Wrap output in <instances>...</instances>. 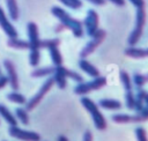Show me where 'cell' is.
<instances>
[{
  "label": "cell",
  "mask_w": 148,
  "mask_h": 141,
  "mask_svg": "<svg viewBox=\"0 0 148 141\" xmlns=\"http://www.w3.org/2000/svg\"><path fill=\"white\" fill-rule=\"evenodd\" d=\"M119 79H120V82H121V84H123L125 91L133 90V82H132V79H131L130 74H128L126 70H120V72H119Z\"/></svg>",
  "instance_id": "obj_26"
},
{
  "label": "cell",
  "mask_w": 148,
  "mask_h": 141,
  "mask_svg": "<svg viewBox=\"0 0 148 141\" xmlns=\"http://www.w3.org/2000/svg\"><path fill=\"white\" fill-rule=\"evenodd\" d=\"M125 55L132 59H145L146 57V49L145 47H136V46H128L124 51Z\"/></svg>",
  "instance_id": "obj_17"
},
{
  "label": "cell",
  "mask_w": 148,
  "mask_h": 141,
  "mask_svg": "<svg viewBox=\"0 0 148 141\" xmlns=\"http://www.w3.org/2000/svg\"><path fill=\"white\" fill-rule=\"evenodd\" d=\"M108 1H110V2H112L113 5L119 6V7L125 6V0H108Z\"/></svg>",
  "instance_id": "obj_36"
},
{
  "label": "cell",
  "mask_w": 148,
  "mask_h": 141,
  "mask_svg": "<svg viewBox=\"0 0 148 141\" xmlns=\"http://www.w3.org/2000/svg\"><path fill=\"white\" fill-rule=\"evenodd\" d=\"M146 24V10L145 8H136V13H135V24L134 28L132 30V32L130 34L128 38H127V43L130 46H135L143 32V28Z\"/></svg>",
  "instance_id": "obj_3"
},
{
  "label": "cell",
  "mask_w": 148,
  "mask_h": 141,
  "mask_svg": "<svg viewBox=\"0 0 148 141\" xmlns=\"http://www.w3.org/2000/svg\"><path fill=\"white\" fill-rule=\"evenodd\" d=\"M82 141H94V136H92V133L90 131H86L83 133V138H82Z\"/></svg>",
  "instance_id": "obj_33"
},
{
  "label": "cell",
  "mask_w": 148,
  "mask_h": 141,
  "mask_svg": "<svg viewBox=\"0 0 148 141\" xmlns=\"http://www.w3.org/2000/svg\"><path fill=\"white\" fill-rule=\"evenodd\" d=\"M8 134L21 141H40V135L37 132L34 131H28V129H22L18 126H9Z\"/></svg>",
  "instance_id": "obj_8"
},
{
  "label": "cell",
  "mask_w": 148,
  "mask_h": 141,
  "mask_svg": "<svg viewBox=\"0 0 148 141\" xmlns=\"http://www.w3.org/2000/svg\"><path fill=\"white\" fill-rule=\"evenodd\" d=\"M3 67H5V70H6V75L8 77V84L10 86V88L13 90H18L20 88V80H18V74H17V70H16V67L14 65V62L9 59H5L3 60Z\"/></svg>",
  "instance_id": "obj_9"
},
{
  "label": "cell",
  "mask_w": 148,
  "mask_h": 141,
  "mask_svg": "<svg viewBox=\"0 0 148 141\" xmlns=\"http://www.w3.org/2000/svg\"><path fill=\"white\" fill-rule=\"evenodd\" d=\"M28 112L29 111L25 107H17L15 110V117H16L17 121H20L24 126H28L30 124V118H29V113Z\"/></svg>",
  "instance_id": "obj_24"
},
{
  "label": "cell",
  "mask_w": 148,
  "mask_h": 141,
  "mask_svg": "<svg viewBox=\"0 0 148 141\" xmlns=\"http://www.w3.org/2000/svg\"><path fill=\"white\" fill-rule=\"evenodd\" d=\"M57 141H68V139H67V136H65V135H59L58 138H57Z\"/></svg>",
  "instance_id": "obj_38"
},
{
  "label": "cell",
  "mask_w": 148,
  "mask_h": 141,
  "mask_svg": "<svg viewBox=\"0 0 148 141\" xmlns=\"http://www.w3.org/2000/svg\"><path fill=\"white\" fill-rule=\"evenodd\" d=\"M8 84V77L7 75H0V90L5 88Z\"/></svg>",
  "instance_id": "obj_34"
},
{
  "label": "cell",
  "mask_w": 148,
  "mask_h": 141,
  "mask_svg": "<svg viewBox=\"0 0 148 141\" xmlns=\"http://www.w3.org/2000/svg\"><path fill=\"white\" fill-rule=\"evenodd\" d=\"M97 105L105 110H112V111L120 110L123 107V104L120 103V101L114 99V98H101Z\"/></svg>",
  "instance_id": "obj_15"
},
{
  "label": "cell",
  "mask_w": 148,
  "mask_h": 141,
  "mask_svg": "<svg viewBox=\"0 0 148 141\" xmlns=\"http://www.w3.org/2000/svg\"><path fill=\"white\" fill-rule=\"evenodd\" d=\"M0 75H1V67H0Z\"/></svg>",
  "instance_id": "obj_41"
},
{
  "label": "cell",
  "mask_w": 148,
  "mask_h": 141,
  "mask_svg": "<svg viewBox=\"0 0 148 141\" xmlns=\"http://www.w3.org/2000/svg\"><path fill=\"white\" fill-rule=\"evenodd\" d=\"M134 103H135V95L133 94V90L125 91V104L128 110H134Z\"/></svg>",
  "instance_id": "obj_29"
},
{
  "label": "cell",
  "mask_w": 148,
  "mask_h": 141,
  "mask_svg": "<svg viewBox=\"0 0 148 141\" xmlns=\"http://www.w3.org/2000/svg\"><path fill=\"white\" fill-rule=\"evenodd\" d=\"M53 86H54V82H53L52 76L47 77V79L44 81V83L42 84V87L39 88V90H38L29 101H27V103H25V109H27L28 111L34 110V109L42 102V99L45 97V95L51 90V88H52Z\"/></svg>",
  "instance_id": "obj_7"
},
{
  "label": "cell",
  "mask_w": 148,
  "mask_h": 141,
  "mask_svg": "<svg viewBox=\"0 0 148 141\" xmlns=\"http://www.w3.org/2000/svg\"><path fill=\"white\" fill-rule=\"evenodd\" d=\"M0 124H1V119H0Z\"/></svg>",
  "instance_id": "obj_42"
},
{
  "label": "cell",
  "mask_w": 148,
  "mask_h": 141,
  "mask_svg": "<svg viewBox=\"0 0 148 141\" xmlns=\"http://www.w3.org/2000/svg\"><path fill=\"white\" fill-rule=\"evenodd\" d=\"M105 37H106V31H105L104 29H98V30L94 34V36L90 37L91 39L86 44V46L80 51V54H79L80 58H81V59H86V58L89 57L92 52H95L96 49L104 42Z\"/></svg>",
  "instance_id": "obj_6"
},
{
  "label": "cell",
  "mask_w": 148,
  "mask_h": 141,
  "mask_svg": "<svg viewBox=\"0 0 148 141\" xmlns=\"http://www.w3.org/2000/svg\"><path fill=\"white\" fill-rule=\"evenodd\" d=\"M146 49V57L148 58V47H145Z\"/></svg>",
  "instance_id": "obj_40"
},
{
  "label": "cell",
  "mask_w": 148,
  "mask_h": 141,
  "mask_svg": "<svg viewBox=\"0 0 148 141\" xmlns=\"http://www.w3.org/2000/svg\"><path fill=\"white\" fill-rule=\"evenodd\" d=\"M51 13L52 15L59 20V22L67 29H69L72 31V34L77 37V38H81L83 36V24L81 21L72 17L65 9L58 7V6H53L51 8Z\"/></svg>",
  "instance_id": "obj_1"
},
{
  "label": "cell",
  "mask_w": 148,
  "mask_h": 141,
  "mask_svg": "<svg viewBox=\"0 0 148 141\" xmlns=\"http://www.w3.org/2000/svg\"><path fill=\"white\" fill-rule=\"evenodd\" d=\"M145 106L148 107V92H147L146 96H145Z\"/></svg>",
  "instance_id": "obj_39"
},
{
  "label": "cell",
  "mask_w": 148,
  "mask_h": 141,
  "mask_svg": "<svg viewBox=\"0 0 148 141\" xmlns=\"http://www.w3.org/2000/svg\"><path fill=\"white\" fill-rule=\"evenodd\" d=\"M83 27L89 37L94 36V34L99 29L98 28V14L95 9H88L86 18L83 21Z\"/></svg>",
  "instance_id": "obj_10"
},
{
  "label": "cell",
  "mask_w": 148,
  "mask_h": 141,
  "mask_svg": "<svg viewBox=\"0 0 148 141\" xmlns=\"http://www.w3.org/2000/svg\"><path fill=\"white\" fill-rule=\"evenodd\" d=\"M7 99L12 103H16V104H20V105H25L27 103V98L24 97V95H22L21 92H18L17 90H13L7 94Z\"/></svg>",
  "instance_id": "obj_25"
},
{
  "label": "cell",
  "mask_w": 148,
  "mask_h": 141,
  "mask_svg": "<svg viewBox=\"0 0 148 141\" xmlns=\"http://www.w3.org/2000/svg\"><path fill=\"white\" fill-rule=\"evenodd\" d=\"M7 45L9 47H12V49H15V50H29V43H28V40L20 39L18 37L8 38Z\"/></svg>",
  "instance_id": "obj_20"
},
{
  "label": "cell",
  "mask_w": 148,
  "mask_h": 141,
  "mask_svg": "<svg viewBox=\"0 0 148 141\" xmlns=\"http://www.w3.org/2000/svg\"><path fill=\"white\" fill-rule=\"evenodd\" d=\"M87 1L92 3V5H95V6H103V5H105L106 0H87Z\"/></svg>",
  "instance_id": "obj_35"
},
{
  "label": "cell",
  "mask_w": 148,
  "mask_h": 141,
  "mask_svg": "<svg viewBox=\"0 0 148 141\" xmlns=\"http://www.w3.org/2000/svg\"><path fill=\"white\" fill-rule=\"evenodd\" d=\"M59 1L71 9H80L83 5L81 0H59Z\"/></svg>",
  "instance_id": "obj_30"
},
{
  "label": "cell",
  "mask_w": 148,
  "mask_h": 141,
  "mask_svg": "<svg viewBox=\"0 0 148 141\" xmlns=\"http://www.w3.org/2000/svg\"><path fill=\"white\" fill-rule=\"evenodd\" d=\"M54 69H56L54 66L37 67V68H35L30 73V75H31V77H35V79H38V77H50L54 73Z\"/></svg>",
  "instance_id": "obj_18"
},
{
  "label": "cell",
  "mask_w": 148,
  "mask_h": 141,
  "mask_svg": "<svg viewBox=\"0 0 148 141\" xmlns=\"http://www.w3.org/2000/svg\"><path fill=\"white\" fill-rule=\"evenodd\" d=\"M80 103L82 104V106L88 111V113L90 114L91 119H92V123L96 127V129L98 131H104L108 126L106 124V119L105 117L103 116V113L101 112L99 110V106L89 97H86V96H82L81 99H80Z\"/></svg>",
  "instance_id": "obj_2"
},
{
  "label": "cell",
  "mask_w": 148,
  "mask_h": 141,
  "mask_svg": "<svg viewBox=\"0 0 148 141\" xmlns=\"http://www.w3.org/2000/svg\"><path fill=\"white\" fill-rule=\"evenodd\" d=\"M54 73L52 74V79L54 84L59 88V89H66L67 88V77L64 75V73L61 72L59 66H54Z\"/></svg>",
  "instance_id": "obj_16"
},
{
  "label": "cell",
  "mask_w": 148,
  "mask_h": 141,
  "mask_svg": "<svg viewBox=\"0 0 148 141\" xmlns=\"http://www.w3.org/2000/svg\"><path fill=\"white\" fill-rule=\"evenodd\" d=\"M147 91L141 88V89H138L136 94H135V103H134V111L138 112L140 111L141 109L145 107V96H146Z\"/></svg>",
  "instance_id": "obj_23"
},
{
  "label": "cell",
  "mask_w": 148,
  "mask_h": 141,
  "mask_svg": "<svg viewBox=\"0 0 148 141\" xmlns=\"http://www.w3.org/2000/svg\"><path fill=\"white\" fill-rule=\"evenodd\" d=\"M111 119L116 124H136V123H143L148 120V107L145 106L140 111L135 112L134 114H127V113H116L111 117Z\"/></svg>",
  "instance_id": "obj_4"
},
{
  "label": "cell",
  "mask_w": 148,
  "mask_h": 141,
  "mask_svg": "<svg viewBox=\"0 0 148 141\" xmlns=\"http://www.w3.org/2000/svg\"><path fill=\"white\" fill-rule=\"evenodd\" d=\"M40 61V50H34L29 53V64L32 67H37Z\"/></svg>",
  "instance_id": "obj_28"
},
{
  "label": "cell",
  "mask_w": 148,
  "mask_h": 141,
  "mask_svg": "<svg viewBox=\"0 0 148 141\" xmlns=\"http://www.w3.org/2000/svg\"><path fill=\"white\" fill-rule=\"evenodd\" d=\"M6 5H7V10H8V15L10 17V20L17 21L18 16H20V9H18L17 1L16 0H6Z\"/></svg>",
  "instance_id": "obj_19"
},
{
  "label": "cell",
  "mask_w": 148,
  "mask_h": 141,
  "mask_svg": "<svg viewBox=\"0 0 148 141\" xmlns=\"http://www.w3.org/2000/svg\"><path fill=\"white\" fill-rule=\"evenodd\" d=\"M134 132H135L136 141H148V135H147V132H146L145 127L138 126Z\"/></svg>",
  "instance_id": "obj_31"
},
{
  "label": "cell",
  "mask_w": 148,
  "mask_h": 141,
  "mask_svg": "<svg viewBox=\"0 0 148 141\" xmlns=\"http://www.w3.org/2000/svg\"><path fill=\"white\" fill-rule=\"evenodd\" d=\"M62 29H65V27L61 24V23H59V25L58 27H54V31H57V32H59V31H61Z\"/></svg>",
  "instance_id": "obj_37"
},
{
  "label": "cell",
  "mask_w": 148,
  "mask_h": 141,
  "mask_svg": "<svg viewBox=\"0 0 148 141\" xmlns=\"http://www.w3.org/2000/svg\"><path fill=\"white\" fill-rule=\"evenodd\" d=\"M79 67H80L81 70H83V73H86L87 75L91 76L92 79L101 75L99 70H98L90 61H88L87 59H80V60H79Z\"/></svg>",
  "instance_id": "obj_13"
},
{
  "label": "cell",
  "mask_w": 148,
  "mask_h": 141,
  "mask_svg": "<svg viewBox=\"0 0 148 141\" xmlns=\"http://www.w3.org/2000/svg\"><path fill=\"white\" fill-rule=\"evenodd\" d=\"M0 118H2L9 126H17L18 124L14 113H12V111L2 103H0Z\"/></svg>",
  "instance_id": "obj_14"
},
{
  "label": "cell",
  "mask_w": 148,
  "mask_h": 141,
  "mask_svg": "<svg viewBox=\"0 0 148 141\" xmlns=\"http://www.w3.org/2000/svg\"><path fill=\"white\" fill-rule=\"evenodd\" d=\"M27 32H28V43H29V50H40V38H39V31L38 27L35 22H29L27 24Z\"/></svg>",
  "instance_id": "obj_11"
},
{
  "label": "cell",
  "mask_w": 148,
  "mask_h": 141,
  "mask_svg": "<svg viewBox=\"0 0 148 141\" xmlns=\"http://www.w3.org/2000/svg\"><path fill=\"white\" fill-rule=\"evenodd\" d=\"M105 86H106V77L99 75L97 77H94L90 81H87V82L83 81L81 83H77L74 88V92L79 96H84V95H87L91 91L98 90Z\"/></svg>",
  "instance_id": "obj_5"
},
{
  "label": "cell",
  "mask_w": 148,
  "mask_h": 141,
  "mask_svg": "<svg viewBox=\"0 0 148 141\" xmlns=\"http://www.w3.org/2000/svg\"><path fill=\"white\" fill-rule=\"evenodd\" d=\"M135 8H142L145 7V0H128Z\"/></svg>",
  "instance_id": "obj_32"
},
{
  "label": "cell",
  "mask_w": 148,
  "mask_h": 141,
  "mask_svg": "<svg viewBox=\"0 0 148 141\" xmlns=\"http://www.w3.org/2000/svg\"><path fill=\"white\" fill-rule=\"evenodd\" d=\"M49 50V53H50V58H51V61L53 64V66H60L62 65V55H61V52L59 51L58 46H52Z\"/></svg>",
  "instance_id": "obj_22"
},
{
  "label": "cell",
  "mask_w": 148,
  "mask_h": 141,
  "mask_svg": "<svg viewBox=\"0 0 148 141\" xmlns=\"http://www.w3.org/2000/svg\"><path fill=\"white\" fill-rule=\"evenodd\" d=\"M60 39L59 38H50V39H40L39 47L40 49H50L52 46H59Z\"/></svg>",
  "instance_id": "obj_27"
},
{
  "label": "cell",
  "mask_w": 148,
  "mask_h": 141,
  "mask_svg": "<svg viewBox=\"0 0 148 141\" xmlns=\"http://www.w3.org/2000/svg\"><path fill=\"white\" fill-rule=\"evenodd\" d=\"M2 141H7V140H2Z\"/></svg>",
  "instance_id": "obj_43"
},
{
  "label": "cell",
  "mask_w": 148,
  "mask_h": 141,
  "mask_svg": "<svg viewBox=\"0 0 148 141\" xmlns=\"http://www.w3.org/2000/svg\"><path fill=\"white\" fill-rule=\"evenodd\" d=\"M59 67H60L61 72L64 73V75H65L67 79H71V80H73V81L76 82V83H81V82H83V76L80 75L77 72L72 70V69H69V68H67V67H64L62 65H60Z\"/></svg>",
  "instance_id": "obj_21"
},
{
  "label": "cell",
  "mask_w": 148,
  "mask_h": 141,
  "mask_svg": "<svg viewBox=\"0 0 148 141\" xmlns=\"http://www.w3.org/2000/svg\"><path fill=\"white\" fill-rule=\"evenodd\" d=\"M0 28L8 36V38L17 37V30H16V28L10 23V21L8 20V17L5 14V10L2 9L1 6H0Z\"/></svg>",
  "instance_id": "obj_12"
}]
</instances>
